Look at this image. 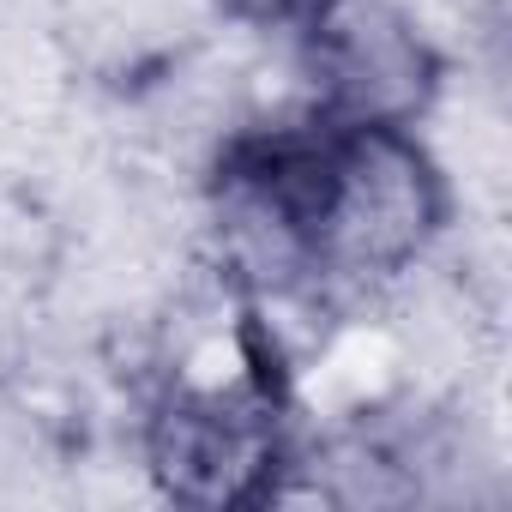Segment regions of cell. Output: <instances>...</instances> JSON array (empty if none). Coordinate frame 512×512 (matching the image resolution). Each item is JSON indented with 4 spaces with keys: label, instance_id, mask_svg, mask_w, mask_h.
<instances>
[{
    "label": "cell",
    "instance_id": "1",
    "mask_svg": "<svg viewBox=\"0 0 512 512\" xmlns=\"http://www.w3.org/2000/svg\"><path fill=\"white\" fill-rule=\"evenodd\" d=\"M446 223L452 181L416 127H338L308 115V284H392L428 260Z\"/></svg>",
    "mask_w": 512,
    "mask_h": 512
},
{
    "label": "cell",
    "instance_id": "2",
    "mask_svg": "<svg viewBox=\"0 0 512 512\" xmlns=\"http://www.w3.org/2000/svg\"><path fill=\"white\" fill-rule=\"evenodd\" d=\"M151 488L187 512H260L302 482L290 416L260 386H163L139 422Z\"/></svg>",
    "mask_w": 512,
    "mask_h": 512
},
{
    "label": "cell",
    "instance_id": "5",
    "mask_svg": "<svg viewBox=\"0 0 512 512\" xmlns=\"http://www.w3.org/2000/svg\"><path fill=\"white\" fill-rule=\"evenodd\" d=\"M205 7L229 25H247V31H290L308 13V0H205Z\"/></svg>",
    "mask_w": 512,
    "mask_h": 512
},
{
    "label": "cell",
    "instance_id": "4",
    "mask_svg": "<svg viewBox=\"0 0 512 512\" xmlns=\"http://www.w3.org/2000/svg\"><path fill=\"white\" fill-rule=\"evenodd\" d=\"M55 464V428L49 416H37L7 380H0V494L31 488V476Z\"/></svg>",
    "mask_w": 512,
    "mask_h": 512
},
{
    "label": "cell",
    "instance_id": "3",
    "mask_svg": "<svg viewBox=\"0 0 512 512\" xmlns=\"http://www.w3.org/2000/svg\"><path fill=\"white\" fill-rule=\"evenodd\" d=\"M290 37L320 121L422 127L446 91L440 43L398 0H308Z\"/></svg>",
    "mask_w": 512,
    "mask_h": 512
}]
</instances>
